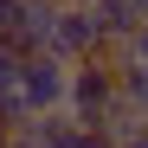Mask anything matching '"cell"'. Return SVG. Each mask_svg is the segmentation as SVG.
<instances>
[{
    "label": "cell",
    "mask_w": 148,
    "mask_h": 148,
    "mask_svg": "<svg viewBox=\"0 0 148 148\" xmlns=\"http://www.w3.org/2000/svg\"><path fill=\"white\" fill-rule=\"evenodd\" d=\"M122 58H135V64H148V19H142V26H135V39L122 45Z\"/></svg>",
    "instance_id": "8"
},
{
    "label": "cell",
    "mask_w": 148,
    "mask_h": 148,
    "mask_svg": "<svg viewBox=\"0 0 148 148\" xmlns=\"http://www.w3.org/2000/svg\"><path fill=\"white\" fill-rule=\"evenodd\" d=\"M26 26V0H0V45H13Z\"/></svg>",
    "instance_id": "6"
},
{
    "label": "cell",
    "mask_w": 148,
    "mask_h": 148,
    "mask_svg": "<svg viewBox=\"0 0 148 148\" xmlns=\"http://www.w3.org/2000/svg\"><path fill=\"white\" fill-rule=\"evenodd\" d=\"M135 7H142V13H148V0H135Z\"/></svg>",
    "instance_id": "11"
},
{
    "label": "cell",
    "mask_w": 148,
    "mask_h": 148,
    "mask_svg": "<svg viewBox=\"0 0 148 148\" xmlns=\"http://www.w3.org/2000/svg\"><path fill=\"white\" fill-rule=\"evenodd\" d=\"M110 148H148V122H142V129H129V135H116Z\"/></svg>",
    "instance_id": "9"
},
{
    "label": "cell",
    "mask_w": 148,
    "mask_h": 148,
    "mask_svg": "<svg viewBox=\"0 0 148 148\" xmlns=\"http://www.w3.org/2000/svg\"><path fill=\"white\" fill-rule=\"evenodd\" d=\"M45 52H52V58H64V64L90 58V52H97L90 13H84V7H58V19H52V39H45Z\"/></svg>",
    "instance_id": "4"
},
{
    "label": "cell",
    "mask_w": 148,
    "mask_h": 148,
    "mask_svg": "<svg viewBox=\"0 0 148 148\" xmlns=\"http://www.w3.org/2000/svg\"><path fill=\"white\" fill-rule=\"evenodd\" d=\"M116 97V64L103 52H90L71 64V77H64V116L71 122H84V129H97V116H103V103Z\"/></svg>",
    "instance_id": "1"
},
{
    "label": "cell",
    "mask_w": 148,
    "mask_h": 148,
    "mask_svg": "<svg viewBox=\"0 0 148 148\" xmlns=\"http://www.w3.org/2000/svg\"><path fill=\"white\" fill-rule=\"evenodd\" d=\"M84 13H90V32H97V52H103L110 64L122 58V45H129V39H135V26L148 19V13L135 7V0H90Z\"/></svg>",
    "instance_id": "3"
},
{
    "label": "cell",
    "mask_w": 148,
    "mask_h": 148,
    "mask_svg": "<svg viewBox=\"0 0 148 148\" xmlns=\"http://www.w3.org/2000/svg\"><path fill=\"white\" fill-rule=\"evenodd\" d=\"M13 84H19V52L0 45V103H13ZM13 110H19V103H13Z\"/></svg>",
    "instance_id": "7"
},
{
    "label": "cell",
    "mask_w": 148,
    "mask_h": 148,
    "mask_svg": "<svg viewBox=\"0 0 148 148\" xmlns=\"http://www.w3.org/2000/svg\"><path fill=\"white\" fill-rule=\"evenodd\" d=\"M58 7H90V0H58Z\"/></svg>",
    "instance_id": "10"
},
{
    "label": "cell",
    "mask_w": 148,
    "mask_h": 148,
    "mask_svg": "<svg viewBox=\"0 0 148 148\" xmlns=\"http://www.w3.org/2000/svg\"><path fill=\"white\" fill-rule=\"evenodd\" d=\"M52 19H58V0H26V26H19L13 52H19V58L45 52V39H52Z\"/></svg>",
    "instance_id": "5"
},
{
    "label": "cell",
    "mask_w": 148,
    "mask_h": 148,
    "mask_svg": "<svg viewBox=\"0 0 148 148\" xmlns=\"http://www.w3.org/2000/svg\"><path fill=\"white\" fill-rule=\"evenodd\" d=\"M64 77H71V64H64V58H52V52L19 58V84H13V103H19V116L64 110Z\"/></svg>",
    "instance_id": "2"
}]
</instances>
